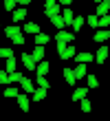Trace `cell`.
Wrapping results in <instances>:
<instances>
[{
    "label": "cell",
    "mask_w": 110,
    "mask_h": 121,
    "mask_svg": "<svg viewBox=\"0 0 110 121\" xmlns=\"http://www.w3.org/2000/svg\"><path fill=\"white\" fill-rule=\"evenodd\" d=\"M92 2H101V0H92Z\"/></svg>",
    "instance_id": "74e56055"
},
{
    "label": "cell",
    "mask_w": 110,
    "mask_h": 121,
    "mask_svg": "<svg viewBox=\"0 0 110 121\" xmlns=\"http://www.w3.org/2000/svg\"><path fill=\"white\" fill-rule=\"evenodd\" d=\"M46 90H48V88H42V86H38V88L33 90V101H42V99L46 97Z\"/></svg>",
    "instance_id": "d6986e66"
},
{
    "label": "cell",
    "mask_w": 110,
    "mask_h": 121,
    "mask_svg": "<svg viewBox=\"0 0 110 121\" xmlns=\"http://www.w3.org/2000/svg\"><path fill=\"white\" fill-rule=\"evenodd\" d=\"M73 57H75L77 64H88V62H92V60H95V55H92V53H75Z\"/></svg>",
    "instance_id": "5b68a950"
},
{
    "label": "cell",
    "mask_w": 110,
    "mask_h": 121,
    "mask_svg": "<svg viewBox=\"0 0 110 121\" xmlns=\"http://www.w3.org/2000/svg\"><path fill=\"white\" fill-rule=\"evenodd\" d=\"M20 86H22L24 92H29V95H33V90H35V84L31 79H26V77H22V79H20Z\"/></svg>",
    "instance_id": "9c48e42d"
},
{
    "label": "cell",
    "mask_w": 110,
    "mask_h": 121,
    "mask_svg": "<svg viewBox=\"0 0 110 121\" xmlns=\"http://www.w3.org/2000/svg\"><path fill=\"white\" fill-rule=\"evenodd\" d=\"M108 24H110V16H108V13L97 18V26H101V29H108Z\"/></svg>",
    "instance_id": "d4e9b609"
},
{
    "label": "cell",
    "mask_w": 110,
    "mask_h": 121,
    "mask_svg": "<svg viewBox=\"0 0 110 121\" xmlns=\"http://www.w3.org/2000/svg\"><path fill=\"white\" fill-rule=\"evenodd\" d=\"M48 70H51V66H48V62H38V64H35V75H46L48 73Z\"/></svg>",
    "instance_id": "7c38bea8"
},
{
    "label": "cell",
    "mask_w": 110,
    "mask_h": 121,
    "mask_svg": "<svg viewBox=\"0 0 110 121\" xmlns=\"http://www.w3.org/2000/svg\"><path fill=\"white\" fill-rule=\"evenodd\" d=\"M62 73H64V79H66V84H70V86H75V75H73V68H64L62 70Z\"/></svg>",
    "instance_id": "ffe728a7"
},
{
    "label": "cell",
    "mask_w": 110,
    "mask_h": 121,
    "mask_svg": "<svg viewBox=\"0 0 110 121\" xmlns=\"http://www.w3.org/2000/svg\"><path fill=\"white\" fill-rule=\"evenodd\" d=\"M4 35L13 42V44H20V46L24 44V35H22V31L18 29L16 24H13V26H7V29H4Z\"/></svg>",
    "instance_id": "6da1fadb"
},
{
    "label": "cell",
    "mask_w": 110,
    "mask_h": 121,
    "mask_svg": "<svg viewBox=\"0 0 110 121\" xmlns=\"http://www.w3.org/2000/svg\"><path fill=\"white\" fill-rule=\"evenodd\" d=\"M22 73H18V70H13V73H9V79H11V84H20V79H22Z\"/></svg>",
    "instance_id": "4316f807"
},
{
    "label": "cell",
    "mask_w": 110,
    "mask_h": 121,
    "mask_svg": "<svg viewBox=\"0 0 110 121\" xmlns=\"http://www.w3.org/2000/svg\"><path fill=\"white\" fill-rule=\"evenodd\" d=\"M16 4H18V0H4V9L7 11H13V9H16Z\"/></svg>",
    "instance_id": "4dcf8cb0"
},
{
    "label": "cell",
    "mask_w": 110,
    "mask_h": 121,
    "mask_svg": "<svg viewBox=\"0 0 110 121\" xmlns=\"http://www.w3.org/2000/svg\"><path fill=\"white\" fill-rule=\"evenodd\" d=\"M24 33H40V24L38 22H26L24 24Z\"/></svg>",
    "instance_id": "7402d4cb"
},
{
    "label": "cell",
    "mask_w": 110,
    "mask_h": 121,
    "mask_svg": "<svg viewBox=\"0 0 110 121\" xmlns=\"http://www.w3.org/2000/svg\"><path fill=\"white\" fill-rule=\"evenodd\" d=\"M0 84H2V86H9V84H11V79H9V73H7V68H4V70L0 68Z\"/></svg>",
    "instance_id": "484cf974"
},
{
    "label": "cell",
    "mask_w": 110,
    "mask_h": 121,
    "mask_svg": "<svg viewBox=\"0 0 110 121\" xmlns=\"http://www.w3.org/2000/svg\"><path fill=\"white\" fill-rule=\"evenodd\" d=\"M44 13H46V18L51 20L53 16H57V13H60V4H57V2H53L51 7H44Z\"/></svg>",
    "instance_id": "4fadbf2b"
},
{
    "label": "cell",
    "mask_w": 110,
    "mask_h": 121,
    "mask_svg": "<svg viewBox=\"0 0 110 121\" xmlns=\"http://www.w3.org/2000/svg\"><path fill=\"white\" fill-rule=\"evenodd\" d=\"M51 22H53V24L57 26V29H66V22H64V18L60 16V13H57V16H53V18H51Z\"/></svg>",
    "instance_id": "cb8c5ba5"
},
{
    "label": "cell",
    "mask_w": 110,
    "mask_h": 121,
    "mask_svg": "<svg viewBox=\"0 0 110 121\" xmlns=\"http://www.w3.org/2000/svg\"><path fill=\"white\" fill-rule=\"evenodd\" d=\"M57 53H60L62 60H70L73 55L77 53V48L73 44H66V42H57Z\"/></svg>",
    "instance_id": "7a4b0ae2"
},
{
    "label": "cell",
    "mask_w": 110,
    "mask_h": 121,
    "mask_svg": "<svg viewBox=\"0 0 110 121\" xmlns=\"http://www.w3.org/2000/svg\"><path fill=\"white\" fill-rule=\"evenodd\" d=\"M108 53H110V51H108V46H106V44H104V46H99V51L95 53V62H97V64H104L106 57H108Z\"/></svg>",
    "instance_id": "277c9868"
},
{
    "label": "cell",
    "mask_w": 110,
    "mask_h": 121,
    "mask_svg": "<svg viewBox=\"0 0 110 121\" xmlns=\"http://www.w3.org/2000/svg\"><path fill=\"white\" fill-rule=\"evenodd\" d=\"M22 64L26 66V70H33L35 73V60L31 57V53H22Z\"/></svg>",
    "instance_id": "52a82bcc"
},
{
    "label": "cell",
    "mask_w": 110,
    "mask_h": 121,
    "mask_svg": "<svg viewBox=\"0 0 110 121\" xmlns=\"http://www.w3.org/2000/svg\"><path fill=\"white\" fill-rule=\"evenodd\" d=\"M97 18L99 16H88V26H95L97 29Z\"/></svg>",
    "instance_id": "836d02e7"
},
{
    "label": "cell",
    "mask_w": 110,
    "mask_h": 121,
    "mask_svg": "<svg viewBox=\"0 0 110 121\" xmlns=\"http://www.w3.org/2000/svg\"><path fill=\"white\" fill-rule=\"evenodd\" d=\"M79 104H82V110L84 112H90L92 106H90V101H88V97H82V99H79Z\"/></svg>",
    "instance_id": "f1b7e54d"
},
{
    "label": "cell",
    "mask_w": 110,
    "mask_h": 121,
    "mask_svg": "<svg viewBox=\"0 0 110 121\" xmlns=\"http://www.w3.org/2000/svg\"><path fill=\"white\" fill-rule=\"evenodd\" d=\"M48 42H51V35H46V33H35V44H38V46H44V44H48Z\"/></svg>",
    "instance_id": "5bb4252c"
},
{
    "label": "cell",
    "mask_w": 110,
    "mask_h": 121,
    "mask_svg": "<svg viewBox=\"0 0 110 121\" xmlns=\"http://www.w3.org/2000/svg\"><path fill=\"white\" fill-rule=\"evenodd\" d=\"M11 18H13V22H22V20H24L26 18V9H24V7H20V9H13L11 11Z\"/></svg>",
    "instance_id": "8992f818"
},
{
    "label": "cell",
    "mask_w": 110,
    "mask_h": 121,
    "mask_svg": "<svg viewBox=\"0 0 110 121\" xmlns=\"http://www.w3.org/2000/svg\"><path fill=\"white\" fill-rule=\"evenodd\" d=\"M86 73H88L86 64H77V66L73 68V75H75V79H82V77H86Z\"/></svg>",
    "instance_id": "8fae6325"
},
{
    "label": "cell",
    "mask_w": 110,
    "mask_h": 121,
    "mask_svg": "<svg viewBox=\"0 0 110 121\" xmlns=\"http://www.w3.org/2000/svg\"><path fill=\"white\" fill-rule=\"evenodd\" d=\"M86 95H88V86L86 88H75V90H73V95H70V99H73V101H79V99L86 97Z\"/></svg>",
    "instance_id": "9a60e30c"
},
{
    "label": "cell",
    "mask_w": 110,
    "mask_h": 121,
    "mask_svg": "<svg viewBox=\"0 0 110 121\" xmlns=\"http://www.w3.org/2000/svg\"><path fill=\"white\" fill-rule=\"evenodd\" d=\"M95 38V42H99V44H104V42H108V38H110V31L108 29H99L97 33L92 35Z\"/></svg>",
    "instance_id": "ba28073f"
},
{
    "label": "cell",
    "mask_w": 110,
    "mask_h": 121,
    "mask_svg": "<svg viewBox=\"0 0 110 121\" xmlns=\"http://www.w3.org/2000/svg\"><path fill=\"white\" fill-rule=\"evenodd\" d=\"M35 84H38V86H42V88H51L46 75H35Z\"/></svg>",
    "instance_id": "603a6c76"
},
{
    "label": "cell",
    "mask_w": 110,
    "mask_h": 121,
    "mask_svg": "<svg viewBox=\"0 0 110 121\" xmlns=\"http://www.w3.org/2000/svg\"><path fill=\"white\" fill-rule=\"evenodd\" d=\"M13 70H16V57H7V73H13Z\"/></svg>",
    "instance_id": "83f0119b"
},
{
    "label": "cell",
    "mask_w": 110,
    "mask_h": 121,
    "mask_svg": "<svg viewBox=\"0 0 110 121\" xmlns=\"http://www.w3.org/2000/svg\"><path fill=\"white\" fill-rule=\"evenodd\" d=\"M31 57L35 60V64H38V62H42V60H44V46H38V44H35L33 53H31Z\"/></svg>",
    "instance_id": "2e32d148"
},
{
    "label": "cell",
    "mask_w": 110,
    "mask_h": 121,
    "mask_svg": "<svg viewBox=\"0 0 110 121\" xmlns=\"http://www.w3.org/2000/svg\"><path fill=\"white\" fill-rule=\"evenodd\" d=\"M53 2H55V0H44V7H51Z\"/></svg>",
    "instance_id": "8d00e7d4"
},
{
    "label": "cell",
    "mask_w": 110,
    "mask_h": 121,
    "mask_svg": "<svg viewBox=\"0 0 110 121\" xmlns=\"http://www.w3.org/2000/svg\"><path fill=\"white\" fill-rule=\"evenodd\" d=\"M29 2H31V0H18V4H20V7H24V4H29Z\"/></svg>",
    "instance_id": "d590c367"
},
{
    "label": "cell",
    "mask_w": 110,
    "mask_h": 121,
    "mask_svg": "<svg viewBox=\"0 0 110 121\" xmlns=\"http://www.w3.org/2000/svg\"><path fill=\"white\" fill-rule=\"evenodd\" d=\"M4 97H18V88H4Z\"/></svg>",
    "instance_id": "d6a6232c"
},
{
    "label": "cell",
    "mask_w": 110,
    "mask_h": 121,
    "mask_svg": "<svg viewBox=\"0 0 110 121\" xmlns=\"http://www.w3.org/2000/svg\"><path fill=\"white\" fill-rule=\"evenodd\" d=\"M62 18H64V22H66V26H68V24L73 22V18H75V13L70 11V7H66V9L62 11Z\"/></svg>",
    "instance_id": "44dd1931"
},
{
    "label": "cell",
    "mask_w": 110,
    "mask_h": 121,
    "mask_svg": "<svg viewBox=\"0 0 110 121\" xmlns=\"http://www.w3.org/2000/svg\"><path fill=\"white\" fill-rule=\"evenodd\" d=\"M75 38H77L75 31L60 29V31H57V35H55V42H66V44H73V40H75Z\"/></svg>",
    "instance_id": "3957f363"
},
{
    "label": "cell",
    "mask_w": 110,
    "mask_h": 121,
    "mask_svg": "<svg viewBox=\"0 0 110 121\" xmlns=\"http://www.w3.org/2000/svg\"><path fill=\"white\" fill-rule=\"evenodd\" d=\"M88 86H90V88H97L99 86V79L95 75H88Z\"/></svg>",
    "instance_id": "1f68e13d"
},
{
    "label": "cell",
    "mask_w": 110,
    "mask_h": 121,
    "mask_svg": "<svg viewBox=\"0 0 110 121\" xmlns=\"http://www.w3.org/2000/svg\"><path fill=\"white\" fill-rule=\"evenodd\" d=\"M55 2H57V4H64V7H70L73 0H55Z\"/></svg>",
    "instance_id": "e575fe53"
},
{
    "label": "cell",
    "mask_w": 110,
    "mask_h": 121,
    "mask_svg": "<svg viewBox=\"0 0 110 121\" xmlns=\"http://www.w3.org/2000/svg\"><path fill=\"white\" fill-rule=\"evenodd\" d=\"M108 11H110V0H101V2H97V13L95 16H106Z\"/></svg>",
    "instance_id": "30bf717a"
},
{
    "label": "cell",
    "mask_w": 110,
    "mask_h": 121,
    "mask_svg": "<svg viewBox=\"0 0 110 121\" xmlns=\"http://www.w3.org/2000/svg\"><path fill=\"white\" fill-rule=\"evenodd\" d=\"M11 55H13V51H11V48H7V46H0V57H2V60L11 57Z\"/></svg>",
    "instance_id": "f546056e"
},
{
    "label": "cell",
    "mask_w": 110,
    "mask_h": 121,
    "mask_svg": "<svg viewBox=\"0 0 110 121\" xmlns=\"http://www.w3.org/2000/svg\"><path fill=\"white\" fill-rule=\"evenodd\" d=\"M84 22H86L84 18H79V16H75V18H73V22H70V26H73V31H75V33H79V31H82V26H84Z\"/></svg>",
    "instance_id": "ac0fdd59"
},
{
    "label": "cell",
    "mask_w": 110,
    "mask_h": 121,
    "mask_svg": "<svg viewBox=\"0 0 110 121\" xmlns=\"http://www.w3.org/2000/svg\"><path fill=\"white\" fill-rule=\"evenodd\" d=\"M16 99H18V104H20V110H22V112H26V110H29V97H26V95H22V92H18V97H16Z\"/></svg>",
    "instance_id": "e0dca14e"
}]
</instances>
